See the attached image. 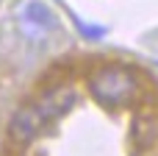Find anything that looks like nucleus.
Segmentation results:
<instances>
[{"mask_svg": "<svg viewBox=\"0 0 158 156\" xmlns=\"http://www.w3.org/2000/svg\"><path fill=\"white\" fill-rule=\"evenodd\" d=\"M25 14H28V20H31V22H39V25H53V14H50L42 3H31Z\"/></svg>", "mask_w": 158, "mask_h": 156, "instance_id": "obj_5", "label": "nucleus"}, {"mask_svg": "<svg viewBox=\"0 0 158 156\" xmlns=\"http://www.w3.org/2000/svg\"><path fill=\"white\" fill-rule=\"evenodd\" d=\"M86 87L92 98L106 109H136L147 98V78L139 67L122 61H103L94 64Z\"/></svg>", "mask_w": 158, "mask_h": 156, "instance_id": "obj_1", "label": "nucleus"}, {"mask_svg": "<svg viewBox=\"0 0 158 156\" xmlns=\"http://www.w3.org/2000/svg\"><path fill=\"white\" fill-rule=\"evenodd\" d=\"M78 100H81V92H78V87H75L72 81L44 84V87H39V92L33 95V103L39 106V112H42V117L47 120V126L56 123V120H61V117H67V114L78 106Z\"/></svg>", "mask_w": 158, "mask_h": 156, "instance_id": "obj_2", "label": "nucleus"}, {"mask_svg": "<svg viewBox=\"0 0 158 156\" xmlns=\"http://www.w3.org/2000/svg\"><path fill=\"white\" fill-rule=\"evenodd\" d=\"M44 128H47V120L42 117L39 106H36L33 98H31V100H25V103L11 114V120H8V140H11L14 145H31Z\"/></svg>", "mask_w": 158, "mask_h": 156, "instance_id": "obj_3", "label": "nucleus"}, {"mask_svg": "<svg viewBox=\"0 0 158 156\" xmlns=\"http://www.w3.org/2000/svg\"><path fill=\"white\" fill-rule=\"evenodd\" d=\"M128 137H131V145L136 151H153L158 145V112L139 106V112L131 120Z\"/></svg>", "mask_w": 158, "mask_h": 156, "instance_id": "obj_4", "label": "nucleus"}]
</instances>
